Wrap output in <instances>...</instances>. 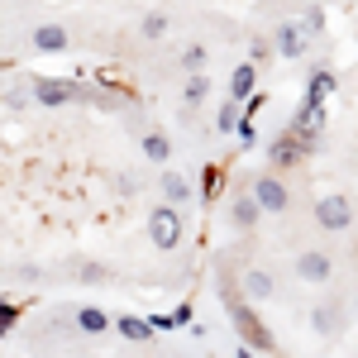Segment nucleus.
<instances>
[{
    "label": "nucleus",
    "instance_id": "obj_1",
    "mask_svg": "<svg viewBox=\"0 0 358 358\" xmlns=\"http://www.w3.org/2000/svg\"><path fill=\"white\" fill-rule=\"evenodd\" d=\"M224 315L234 320V330H239V339H244V344H253L258 354H273V334L263 330V320H258V315H253V310H248V306L239 301L229 287H224Z\"/></svg>",
    "mask_w": 358,
    "mask_h": 358
},
{
    "label": "nucleus",
    "instance_id": "obj_2",
    "mask_svg": "<svg viewBox=\"0 0 358 358\" xmlns=\"http://www.w3.org/2000/svg\"><path fill=\"white\" fill-rule=\"evenodd\" d=\"M182 206H172V201H163V206H153V215H148V239L158 248H177L182 244Z\"/></svg>",
    "mask_w": 358,
    "mask_h": 358
},
{
    "label": "nucleus",
    "instance_id": "obj_3",
    "mask_svg": "<svg viewBox=\"0 0 358 358\" xmlns=\"http://www.w3.org/2000/svg\"><path fill=\"white\" fill-rule=\"evenodd\" d=\"M310 29H306V20H282V24L273 29V53L277 57H306L310 53Z\"/></svg>",
    "mask_w": 358,
    "mask_h": 358
},
{
    "label": "nucleus",
    "instance_id": "obj_4",
    "mask_svg": "<svg viewBox=\"0 0 358 358\" xmlns=\"http://www.w3.org/2000/svg\"><path fill=\"white\" fill-rule=\"evenodd\" d=\"M310 148H315V138L310 134H301V129H292V124H287V134L277 138L273 143V153H268V163H273V172H282V167H296L306 158V153H310Z\"/></svg>",
    "mask_w": 358,
    "mask_h": 358
},
{
    "label": "nucleus",
    "instance_id": "obj_5",
    "mask_svg": "<svg viewBox=\"0 0 358 358\" xmlns=\"http://www.w3.org/2000/svg\"><path fill=\"white\" fill-rule=\"evenodd\" d=\"M310 215H315V224H320V229L339 234V229H349V224H354V201H349V196H320Z\"/></svg>",
    "mask_w": 358,
    "mask_h": 358
},
{
    "label": "nucleus",
    "instance_id": "obj_6",
    "mask_svg": "<svg viewBox=\"0 0 358 358\" xmlns=\"http://www.w3.org/2000/svg\"><path fill=\"white\" fill-rule=\"evenodd\" d=\"M29 96L38 101V106H72L77 96H82V82H57V77H34V86H29Z\"/></svg>",
    "mask_w": 358,
    "mask_h": 358
},
{
    "label": "nucleus",
    "instance_id": "obj_7",
    "mask_svg": "<svg viewBox=\"0 0 358 358\" xmlns=\"http://www.w3.org/2000/svg\"><path fill=\"white\" fill-rule=\"evenodd\" d=\"M253 196H258V206H263V210H273V215H282V210L292 206V192H287V182L277 177L273 167L253 177Z\"/></svg>",
    "mask_w": 358,
    "mask_h": 358
},
{
    "label": "nucleus",
    "instance_id": "obj_8",
    "mask_svg": "<svg viewBox=\"0 0 358 358\" xmlns=\"http://www.w3.org/2000/svg\"><path fill=\"white\" fill-rule=\"evenodd\" d=\"M330 273H334L330 253H320V248H306V253H296V277H301V282H325Z\"/></svg>",
    "mask_w": 358,
    "mask_h": 358
},
{
    "label": "nucleus",
    "instance_id": "obj_9",
    "mask_svg": "<svg viewBox=\"0 0 358 358\" xmlns=\"http://www.w3.org/2000/svg\"><path fill=\"white\" fill-rule=\"evenodd\" d=\"M258 215H263V206H258V196H229V224L234 229H253L258 224Z\"/></svg>",
    "mask_w": 358,
    "mask_h": 358
},
{
    "label": "nucleus",
    "instance_id": "obj_10",
    "mask_svg": "<svg viewBox=\"0 0 358 358\" xmlns=\"http://www.w3.org/2000/svg\"><path fill=\"white\" fill-rule=\"evenodd\" d=\"M67 43H72V34L62 24H38L34 29V48H38V53H62Z\"/></svg>",
    "mask_w": 358,
    "mask_h": 358
},
{
    "label": "nucleus",
    "instance_id": "obj_11",
    "mask_svg": "<svg viewBox=\"0 0 358 358\" xmlns=\"http://www.w3.org/2000/svg\"><path fill=\"white\" fill-rule=\"evenodd\" d=\"M334 86H339V77H334L330 67H320V72L306 82V96H301V101H310V106H325V101L334 96Z\"/></svg>",
    "mask_w": 358,
    "mask_h": 358
},
{
    "label": "nucleus",
    "instance_id": "obj_12",
    "mask_svg": "<svg viewBox=\"0 0 358 358\" xmlns=\"http://www.w3.org/2000/svg\"><path fill=\"white\" fill-rule=\"evenodd\" d=\"M310 325H315V334H325V339H334V334H339V325H344V310H339L334 301L315 306V310H310Z\"/></svg>",
    "mask_w": 358,
    "mask_h": 358
},
{
    "label": "nucleus",
    "instance_id": "obj_13",
    "mask_svg": "<svg viewBox=\"0 0 358 358\" xmlns=\"http://www.w3.org/2000/svg\"><path fill=\"white\" fill-rule=\"evenodd\" d=\"M253 91H258V67H253V62H239L234 77H229V96H234V101H248Z\"/></svg>",
    "mask_w": 358,
    "mask_h": 358
},
{
    "label": "nucleus",
    "instance_id": "obj_14",
    "mask_svg": "<svg viewBox=\"0 0 358 358\" xmlns=\"http://www.w3.org/2000/svg\"><path fill=\"white\" fill-rule=\"evenodd\" d=\"M115 330L124 334V339H134V344H143V339H153V320H143V315H124V310H120V315H115Z\"/></svg>",
    "mask_w": 358,
    "mask_h": 358
},
{
    "label": "nucleus",
    "instance_id": "obj_15",
    "mask_svg": "<svg viewBox=\"0 0 358 358\" xmlns=\"http://www.w3.org/2000/svg\"><path fill=\"white\" fill-rule=\"evenodd\" d=\"M158 187H163V196L167 201H172V206H187V201H192V182H187V177H182V172H163V177H158Z\"/></svg>",
    "mask_w": 358,
    "mask_h": 358
},
{
    "label": "nucleus",
    "instance_id": "obj_16",
    "mask_svg": "<svg viewBox=\"0 0 358 358\" xmlns=\"http://www.w3.org/2000/svg\"><path fill=\"white\" fill-rule=\"evenodd\" d=\"M115 325V315H106L101 306H82L77 310V330H86V334H106Z\"/></svg>",
    "mask_w": 358,
    "mask_h": 358
},
{
    "label": "nucleus",
    "instance_id": "obj_17",
    "mask_svg": "<svg viewBox=\"0 0 358 358\" xmlns=\"http://www.w3.org/2000/svg\"><path fill=\"white\" fill-rule=\"evenodd\" d=\"M206 96H210V77H206V72H187V82H182V106H206Z\"/></svg>",
    "mask_w": 358,
    "mask_h": 358
},
{
    "label": "nucleus",
    "instance_id": "obj_18",
    "mask_svg": "<svg viewBox=\"0 0 358 358\" xmlns=\"http://www.w3.org/2000/svg\"><path fill=\"white\" fill-rule=\"evenodd\" d=\"M138 38H143V43H163L167 38V15L163 10H148V15L138 20Z\"/></svg>",
    "mask_w": 358,
    "mask_h": 358
},
{
    "label": "nucleus",
    "instance_id": "obj_19",
    "mask_svg": "<svg viewBox=\"0 0 358 358\" xmlns=\"http://www.w3.org/2000/svg\"><path fill=\"white\" fill-rule=\"evenodd\" d=\"M244 292H248V301H273V277L268 273H258V268H253V273H244Z\"/></svg>",
    "mask_w": 358,
    "mask_h": 358
},
{
    "label": "nucleus",
    "instance_id": "obj_20",
    "mask_svg": "<svg viewBox=\"0 0 358 358\" xmlns=\"http://www.w3.org/2000/svg\"><path fill=\"white\" fill-rule=\"evenodd\" d=\"M239 120H244V101H234V96H229V101L220 106V115H215V129H220V134H234V129H239Z\"/></svg>",
    "mask_w": 358,
    "mask_h": 358
},
{
    "label": "nucleus",
    "instance_id": "obj_21",
    "mask_svg": "<svg viewBox=\"0 0 358 358\" xmlns=\"http://www.w3.org/2000/svg\"><path fill=\"white\" fill-rule=\"evenodd\" d=\"M143 158L163 167L167 158H172V143H167V134H158V129H153V134H143Z\"/></svg>",
    "mask_w": 358,
    "mask_h": 358
},
{
    "label": "nucleus",
    "instance_id": "obj_22",
    "mask_svg": "<svg viewBox=\"0 0 358 358\" xmlns=\"http://www.w3.org/2000/svg\"><path fill=\"white\" fill-rule=\"evenodd\" d=\"M206 62H210L206 43H187V48L177 53V67H182V72H206Z\"/></svg>",
    "mask_w": 358,
    "mask_h": 358
},
{
    "label": "nucleus",
    "instance_id": "obj_23",
    "mask_svg": "<svg viewBox=\"0 0 358 358\" xmlns=\"http://www.w3.org/2000/svg\"><path fill=\"white\" fill-rule=\"evenodd\" d=\"M220 192H224V167L210 163V167H206V182H201V196H206V201H215Z\"/></svg>",
    "mask_w": 358,
    "mask_h": 358
},
{
    "label": "nucleus",
    "instance_id": "obj_24",
    "mask_svg": "<svg viewBox=\"0 0 358 358\" xmlns=\"http://www.w3.org/2000/svg\"><path fill=\"white\" fill-rule=\"evenodd\" d=\"M15 320H20V306H15V301H0V334L15 330Z\"/></svg>",
    "mask_w": 358,
    "mask_h": 358
},
{
    "label": "nucleus",
    "instance_id": "obj_25",
    "mask_svg": "<svg viewBox=\"0 0 358 358\" xmlns=\"http://www.w3.org/2000/svg\"><path fill=\"white\" fill-rule=\"evenodd\" d=\"M72 273H77V277H86V282H106V277H110L106 268H101V263H82V268H72Z\"/></svg>",
    "mask_w": 358,
    "mask_h": 358
},
{
    "label": "nucleus",
    "instance_id": "obj_26",
    "mask_svg": "<svg viewBox=\"0 0 358 358\" xmlns=\"http://www.w3.org/2000/svg\"><path fill=\"white\" fill-rule=\"evenodd\" d=\"M301 20H306V29H310V34H320V29H325V15H320V10H306Z\"/></svg>",
    "mask_w": 358,
    "mask_h": 358
},
{
    "label": "nucleus",
    "instance_id": "obj_27",
    "mask_svg": "<svg viewBox=\"0 0 358 358\" xmlns=\"http://www.w3.org/2000/svg\"><path fill=\"white\" fill-rule=\"evenodd\" d=\"M258 354V349H253V344H244V339H239V349H234V358H253Z\"/></svg>",
    "mask_w": 358,
    "mask_h": 358
}]
</instances>
